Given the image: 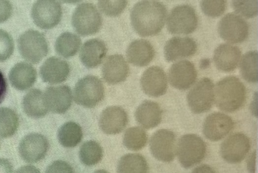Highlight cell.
<instances>
[{
  "instance_id": "obj_1",
  "label": "cell",
  "mask_w": 258,
  "mask_h": 173,
  "mask_svg": "<svg viewBox=\"0 0 258 173\" xmlns=\"http://www.w3.org/2000/svg\"><path fill=\"white\" fill-rule=\"evenodd\" d=\"M167 16V9L161 3L143 0L137 3L131 11V24L139 35L152 37L161 32Z\"/></svg>"
},
{
  "instance_id": "obj_2",
  "label": "cell",
  "mask_w": 258,
  "mask_h": 173,
  "mask_svg": "<svg viewBox=\"0 0 258 173\" xmlns=\"http://www.w3.org/2000/svg\"><path fill=\"white\" fill-rule=\"evenodd\" d=\"M245 101V86L236 76L223 78L214 87V102L221 111L235 112L244 106Z\"/></svg>"
},
{
  "instance_id": "obj_3",
  "label": "cell",
  "mask_w": 258,
  "mask_h": 173,
  "mask_svg": "<svg viewBox=\"0 0 258 173\" xmlns=\"http://www.w3.org/2000/svg\"><path fill=\"white\" fill-rule=\"evenodd\" d=\"M176 153L179 162L185 168L200 163L207 153V146L204 140L195 134L182 135L178 141Z\"/></svg>"
},
{
  "instance_id": "obj_4",
  "label": "cell",
  "mask_w": 258,
  "mask_h": 173,
  "mask_svg": "<svg viewBox=\"0 0 258 173\" xmlns=\"http://www.w3.org/2000/svg\"><path fill=\"white\" fill-rule=\"evenodd\" d=\"M105 97V89L100 79L95 76H87L78 80L74 89L73 99L78 105L93 108L99 105Z\"/></svg>"
},
{
  "instance_id": "obj_5",
  "label": "cell",
  "mask_w": 258,
  "mask_h": 173,
  "mask_svg": "<svg viewBox=\"0 0 258 173\" xmlns=\"http://www.w3.org/2000/svg\"><path fill=\"white\" fill-rule=\"evenodd\" d=\"M72 22L78 34L87 37L99 32L102 25V18L93 4L87 3L75 9Z\"/></svg>"
},
{
  "instance_id": "obj_6",
  "label": "cell",
  "mask_w": 258,
  "mask_h": 173,
  "mask_svg": "<svg viewBox=\"0 0 258 173\" xmlns=\"http://www.w3.org/2000/svg\"><path fill=\"white\" fill-rule=\"evenodd\" d=\"M19 50L24 59L32 64H38L47 55L49 46L41 33L29 30L19 37Z\"/></svg>"
},
{
  "instance_id": "obj_7",
  "label": "cell",
  "mask_w": 258,
  "mask_h": 173,
  "mask_svg": "<svg viewBox=\"0 0 258 173\" xmlns=\"http://www.w3.org/2000/svg\"><path fill=\"white\" fill-rule=\"evenodd\" d=\"M31 17L40 29H52L61 22L62 8L58 0H37L33 6Z\"/></svg>"
},
{
  "instance_id": "obj_8",
  "label": "cell",
  "mask_w": 258,
  "mask_h": 173,
  "mask_svg": "<svg viewBox=\"0 0 258 173\" xmlns=\"http://www.w3.org/2000/svg\"><path fill=\"white\" fill-rule=\"evenodd\" d=\"M167 30L171 34L188 35L196 31L198 17L190 6L182 5L172 10L167 18Z\"/></svg>"
},
{
  "instance_id": "obj_9",
  "label": "cell",
  "mask_w": 258,
  "mask_h": 173,
  "mask_svg": "<svg viewBox=\"0 0 258 173\" xmlns=\"http://www.w3.org/2000/svg\"><path fill=\"white\" fill-rule=\"evenodd\" d=\"M187 102L194 114L208 112L214 103V84L209 78L199 80L190 90Z\"/></svg>"
},
{
  "instance_id": "obj_10",
  "label": "cell",
  "mask_w": 258,
  "mask_h": 173,
  "mask_svg": "<svg viewBox=\"0 0 258 173\" xmlns=\"http://www.w3.org/2000/svg\"><path fill=\"white\" fill-rule=\"evenodd\" d=\"M49 141L40 133L25 135L19 143V152L21 157L28 163H36L44 159L49 150Z\"/></svg>"
},
{
  "instance_id": "obj_11",
  "label": "cell",
  "mask_w": 258,
  "mask_h": 173,
  "mask_svg": "<svg viewBox=\"0 0 258 173\" xmlns=\"http://www.w3.org/2000/svg\"><path fill=\"white\" fill-rule=\"evenodd\" d=\"M220 37L232 44L241 43L248 37L249 27L241 16L228 14L220 20L218 26Z\"/></svg>"
},
{
  "instance_id": "obj_12",
  "label": "cell",
  "mask_w": 258,
  "mask_h": 173,
  "mask_svg": "<svg viewBox=\"0 0 258 173\" xmlns=\"http://www.w3.org/2000/svg\"><path fill=\"white\" fill-rule=\"evenodd\" d=\"M150 150L154 157L164 162L174 159L176 151V135L172 131L160 129L152 135Z\"/></svg>"
},
{
  "instance_id": "obj_13",
  "label": "cell",
  "mask_w": 258,
  "mask_h": 173,
  "mask_svg": "<svg viewBox=\"0 0 258 173\" xmlns=\"http://www.w3.org/2000/svg\"><path fill=\"white\" fill-rule=\"evenodd\" d=\"M250 141L248 137L243 133L229 135L220 146L222 158L229 163L241 162L248 153Z\"/></svg>"
},
{
  "instance_id": "obj_14",
  "label": "cell",
  "mask_w": 258,
  "mask_h": 173,
  "mask_svg": "<svg viewBox=\"0 0 258 173\" xmlns=\"http://www.w3.org/2000/svg\"><path fill=\"white\" fill-rule=\"evenodd\" d=\"M43 101L48 111L53 114H66L73 102V93L68 85H55L46 88Z\"/></svg>"
},
{
  "instance_id": "obj_15",
  "label": "cell",
  "mask_w": 258,
  "mask_h": 173,
  "mask_svg": "<svg viewBox=\"0 0 258 173\" xmlns=\"http://www.w3.org/2000/svg\"><path fill=\"white\" fill-rule=\"evenodd\" d=\"M235 123L229 116L223 113H213L205 119L204 135L210 141H220L233 129Z\"/></svg>"
},
{
  "instance_id": "obj_16",
  "label": "cell",
  "mask_w": 258,
  "mask_h": 173,
  "mask_svg": "<svg viewBox=\"0 0 258 173\" xmlns=\"http://www.w3.org/2000/svg\"><path fill=\"white\" fill-rule=\"evenodd\" d=\"M170 85L176 90L191 88L197 79V71L192 63L186 60L178 61L170 67L168 73Z\"/></svg>"
},
{
  "instance_id": "obj_17",
  "label": "cell",
  "mask_w": 258,
  "mask_h": 173,
  "mask_svg": "<svg viewBox=\"0 0 258 173\" xmlns=\"http://www.w3.org/2000/svg\"><path fill=\"white\" fill-rule=\"evenodd\" d=\"M140 84L142 90L147 96L160 97L167 93V75L162 68L153 66L148 68L142 75Z\"/></svg>"
},
{
  "instance_id": "obj_18",
  "label": "cell",
  "mask_w": 258,
  "mask_h": 173,
  "mask_svg": "<svg viewBox=\"0 0 258 173\" xmlns=\"http://www.w3.org/2000/svg\"><path fill=\"white\" fill-rule=\"evenodd\" d=\"M128 123V116L124 109L111 106L102 111L99 118V127L107 135H116L124 130Z\"/></svg>"
},
{
  "instance_id": "obj_19",
  "label": "cell",
  "mask_w": 258,
  "mask_h": 173,
  "mask_svg": "<svg viewBox=\"0 0 258 173\" xmlns=\"http://www.w3.org/2000/svg\"><path fill=\"white\" fill-rule=\"evenodd\" d=\"M70 72L69 63L56 57H51L46 60L40 70L43 82L52 85L62 83L67 80Z\"/></svg>"
},
{
  "instance_id": "obj_20",
  "label": "cell",
  "mask_w": 258,
  "mask_h": 173,
  "mask_svg": "<svg viewBox=\"0 0 258 173\" xmlns=\"http://www.w3.org/2000/svg\"><path fill=\"white\" fill-rule=\"evenodd\" d=\"M129 72V65L121 55H110L102 67L103 79L110 85H116L126 80Z\"/></svg>"
},
{
  "instance_id": "obj_21",
  "label": "cell",
  "mask_w": 258,
  "mask_h": 173,
  "mask_svg": "<svg viewBox=\"0 0 258 173\" xmlns=\"http://www.w3.org/2000/svg\"><path fill=\"white\" fill-rule=\"evenodd\" d=\"M197 52V44L189 37H173L164 46V57L168 62L193 56Z\"/></svg>"
},
{
  "instance_id": "obj_22",
  "label": "cell",
  "mask_w": 258,
  "mask_h": 173,
  "mask_svg": "<svg viewBox=\"0 0 258 173\" xmlns=\"http://www.w3.org/2000/svg\"><path fill=\"white\" fill-rule=\"evenodd\" d=\"M37 73L29 63L19 62L10 70L9 79L12 85L19 91H26L36 82Z\"/></svg>"
},
{
  "instance_id": "obj_23",
  "label": "cell",
  "mask_w": 258,
  "mask_h": 173,
  "mask_svg": "<svg viewBox=\"0 0 258 173\" xmlns=\"http://www.w3.org/2000/svg\"><path fill=\"white\" fill-rule=\"evenodd\" d=\"M241 58V50L232 45L221 44L214 51V64L220 71H233L239 64Z\"/></svg>"
},
{
  "instance_id": "obj_24",
  "label": "cell",
  "mask_w": 258,
  "mask_h": 173,
  "mask_svg": "<svg viewBox=\"0 0 258 173\" xmlns=\"http://www.w3.org/2000/svg\"><path fill=\"white\" fill-rule=\"evenodd\" d=\"M106 54L107 47L105 43L99 39H92L83 45L80 58L87 68H95L102 64Z\"/></svg>"
},
{
  "instance_id": "obj_25",
  "label": "cell",
  "mask_w": 258,
  "mask_h": 173,
  "mask_svg": "<svg viewBox=\"0 0 258 173\" xmlns=\"http://www.w3.org/2000/svg\"><path fill=\"white\" fill-rule=\"evenodd\" d=\"M155 55L153 46L145 40H134L129 45L126 50L128 61L137 67L149 65Z\"/></svg>"
},
{
  "instance_id": "obj_26",
  "label": "cell",
  "mask_w": 258,
  "mask_h": 173,
  "mask_svg": "<svg viewBox=\"0 0 258 173\" xmlns=\"http://www.w3.org/2000/svg\"><path fill=\"white\" fill-rule=\"evenodd\" d=\"M136 120L145 129H153L161 123L162 111L156 102L145 101L137 108Z\"/></svg>"
},
{
  "instance_id": "obj_27",
  "label": "cell",
  "mask_w": 258,
  "mask_h": 173,
  "mask_svg": "<svg viewBox=\"0 0 258 173\" xmlns=\"http://www.w3.org/2000/svg\"><path fill=\"white\" fill-rule=\"evenodd\" d=\"M24 112L28 117L40 119L48 114V110L43 101V93L40 90L34 89L30 90L22 100Z\"/></svg>"
},
{
  "instance_id": "obj_28",
  "label": "cell",
  "mask_w": 258,
  "mask_h": 173,
  "mask_svg": "<svg viewBox=\"0 0 258 173\" xmlns=\"http://www.w3.org/2000/svg\"><path fill=\"white\" fill-rule=\"evenodd\" d=\"M83 136L82 128L78 123L73 121L67 122L61 125L57 134L60 144L67 148L77 147L82 141Z\"/></svg>"
},
{
  "instance_id": "obj_29",
  "label": "cell",
  "mask_w": 258,
  "mask_h": 173,
  "mask_svg": "<svg viewBox=\"0 0 258 173\" xmlns=\"http://www.w3.org/2000/svg\"><path fill=\"white\" fill-rule=\"evenodd\" d=\"M117 173H148L147 160L140 153H128L120 158L117 164Z\"/></svg>"
},
{
  "instance_id": "obj_30",
  "label": "cell",
  "mask_w": 258,
  "mask_h": 173,
  "mask_svg": "<svg viewBox=\"0 0 258 173\" xmlns=\"http://www.w3.org/2000/svg\"><path fill=\"white\" fill-rule=\"evenodd\" d=\"M81 40L76 34L70 32L61 34L55 41V49L57 54L63 58L75 56L81 49Z\"/></svg>"
},
{
  "instance_id": "obj_31",
  "label": "cell",
  "mask_w": 258,
  "mask_h": 173,
  "mask_svg": "<svg viewBox=\"0 0 258 173\" xmlns=\"http://www.w3.org/2000/svg\"><path fill=\"white\" fill-rule=\"evenodd\" d=\"M19 126L17 113L11 108H0V138H11L17 132Z\"/></svg>"
},
{
  "instance_id": "obj_32",
  "label": "cell",
  "mask_w": 258,
  "mask_h": 173,
  "mask_svg": "<svg viewBox=\"0 0 258 173\" xmlns=\"http://www.w3.org/2000/svg\"><path fill=\"white\" fill-rule=\"evenodd\" d=\"M103 157L102 146L95 141H87L81 145L79 158L84 165L87 166L96 165Z\"/></svg>"
},
{
  "instance_id": "obj_33",
  "label": "cell",
  "mask_w": 258,
  "mask_h": 173,
  "mask_svg": "<svg viewBox=\"0 0 258 173\" xmlns=\"http://www.w3.org/2000/svg\"><path fill=\"white\" fill-rule=\"evenodd\" d=\"M240 70L244 80L251 83L257 82V52L246 53L240 61Z\"/></svg>"
},
{
  "instance_id": "obj_34",
  "label": "cell",
  "mask_w": 258,
  "mask_h": 173,
  "mask_svg": "<svg viewBox=\"0 0 258 173\" xmlns=\"http://www.w3.org/2000/svg\"><path fill=\"white\" fill-rule=\"evenodd\" d=\"M148 135L141 127L129 128L123 135V145L131 150H140L147 144Z\"/></svg>"
},
{
  "instance_id": "obj_35",
  "label": "cell",
  "mask_w": 258,
  "mask_h": 173,
  "mask_svg": "<svg viewBox=\"0 0 258 173\" xmlns=\"http://www.w3.org/2000/svg\"><path fill=\"white\" fill-rule=\"evenodd\" d=\"M99 10L105 16L117 17L127 6V0H98Z\"/></svg>"
},
{
  "instance_id": "obj_36",
  "label": "cell",
  "mask_w": 258,
  "mask_h": 173,
  "mask_svg": "<svg viewBox=\"0 0 258 173\" xmlns=\"http://www.w3.org/2000/svg\"><path fill=\"white\" fill-rule=\"evenodd\" d=\"M232 7L235 13L247 19L257 15V0H232Z\"/></svg>"
},
{
  "instance_id": "obj_37",
  "label": "cell",
  "mask_w": 258,
  "mask_h": 173,
  "mask_svg": "<svg viewBox=\"0 0 258 173\" xmlns=\"http://www.w3.org/2000/svg\"><path fill=\"white\" fill-rule=\"evenodd\" d=\"M201 8L204 14L210 18L221 16L226 11V0H202Z\"/></svg>"
},
{
  "instance_id": "obj_38",
  "label": "cell",
  "mask_w": 258,
  "mask_h": 173,
  "mask_svg": "<svg viewBox=\"0 0 258 173\" xmlns=\"http://www.w3.org/2000/svg\"><path fill=\"white\" fill-rule=\"evenodd\" d=\"M14 41L9 33L0 30V62L7 61L14 52Z\"/></svg>"
},
{
  "instance_id": "obj_39",
  "label": "cell",
  "mask_w": 258,
  "mask_h": 173,
  "mask_svg": "<svg viewBox=\"0 0 258 173\" xmlns=\"http://www.w3.org/2000/svg\"><path fill=\"white\" fill-rule=\"evenodd\" d=\"M45 173H75V170L69 162L56 160L47 167Z\"/></svg>"
},
{
  "instance_id": "obj_40",
  "label": "cell",
  "mask_w": 258,
  "mask_h": 173,
  "mask_svg": "<svg viewBox=\"0 0 258 173\" xmlns=\"http://www.w3.org/2000/svg\"><path fill=\"white\" fill-rule=\"evenodd\" d=\"M13 5L10 0H0V24L7 22L13 15Z\"/></svg>"
},
{
  "instance_id": "obj_41",
  "label": "cell",
  "mask_w": 258,
  "mask_h": 173,
  "mask_svg": "<svg viewBox=\"0 0 258 173\" xmlns=\"http://www.w3.org/2000/svg\"><path fill=\"white\" fill-rule=\"evenodd\" d=\"M7 90H8V84H7V79L3 72L0 70V105L6 99Z\"/></svg>"
},
{
  "instance_id": "obj_42",
  "label": "cell",
  "mask_w": 258,
  "mask_h": 173,
  "mask_svg": "<svg viewBox=\"0 0 258 173\" xmlns=\"http://www.w3.org/2000/svg\"><path fill=\"white\" fill-rule=\"evenodd\" d=\"M0 173H13V163L9 159L0 158Z\"/></svg>"
},
{
  "instance_id": "obj_43",
  "label": "cell",
  "mask_w": 258,
  "mask_h": 173,
  "mask_svg": "<svg viewBox=\"0 0 258 173\" xmlns=\"http://www.w3.org/2000/svg\"><path fill=\"white\" fill-rule=\"evenodd\" d=\"M15 173H41L40 169L32 165H23L18 168Z\"/></svg>"
},
{
  "instance_id": "obj_44",
  "label": "cell",
  "mask_w": 258,
  "mask_h": 173,
  "mask_svg": "<svg viewBox=\"0 0 258 173\" xmlns=\"http://www.w3.org/2000/svg\"><path fill=\"white\" fill-rule=\"evenodd\" d=\"M255 165H256V151H253L247 161V168L249 172L255 173Z\"/></svg>"
},
{
  "instance_id": "obj_45",
  "label": "cell",
  "mask_w": 258,
  "mask_h": 173,
  "mask_svg": "<svg viewBox=\"0 0 258 173\" xmlns=\"http://www.w3.org/2000/svg\"><path fill=\"white\" fill-rule=\"evenodd\" d=\"M191 173H217L210 165L204 164L194 168Z\"/></svg>"
},
{
  "instance_id": "obj_46",
  "label": "cell",
  "mask_w": 258,
  "mask_h": 173,
  "mask_svg": "<svg viewBox=\"0 0 258 173\" xmlns=\"http://www.w3.org/2000/svg\"><path fill=\"white\" fill-rule=\"evenodd\" d=\"M59 1L64 3V4H75L81 2L82 0H59Z\"/></svg>"
},
{
  "instance_id": "obj_47",
  "label": "cell",
  "mask_w": 258,
  "mask_h": 173,
  "mask_svg": "<svg viewBox=\"0 0 258 173\" xmlns=\"http://www.w3.org/2000/svg\"><path fill=\"white\" fill-rule=\"evenodd\" d=\"M93 173H109L108 171H107L106 170L104 169H99L96 170V171H94Z\"/></svg>"
}]
</instances>
